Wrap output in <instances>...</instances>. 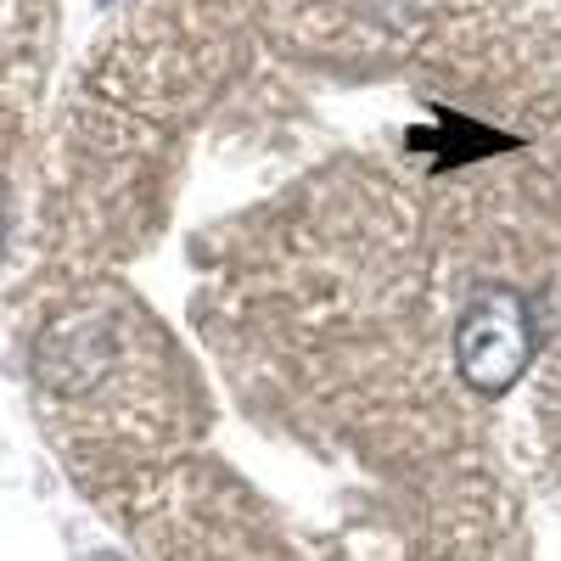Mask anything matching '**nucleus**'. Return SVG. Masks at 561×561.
<instances>
[{"label":"nucleus","mask_w":561,"mask_h":561,"mask_svg":"<svg viewBox=\"0 0 561 561\" xmlns=\"http://www.w3.org/2000/svg\"><path fill=\"white\" fill-rule=\"evenodd\" d=\"M534 348H539L534 309L511 287H483L455 320V370L483 399H500L517 388L523 370L534 365Z\"/></svg>","instance_id":"f257e3e1"},{"label":"nucleus","mask_w":561,"mask_h":561,"mask_svg":"<svg viewBox=\"0 0 561 561\" xmlns=\"http://www.w3.org/2000/svg\"><path fill=\"white\" fill-rule=\"evenodd\" d=\"M96 7H107V0H96Z\"/></svg>","instance_id":"f03ea898"}]
</instances>
